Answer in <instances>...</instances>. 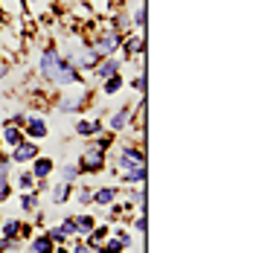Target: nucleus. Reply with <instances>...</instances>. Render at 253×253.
Segmentation results:
<instances>
[{"mask_svg": "<svg viewBox=\"0 0 253 253\" xmlns=\"http://www.w3.org/2000/svg\"><path fill=\"white\" fill-rule=\"evenodd\" d=\"M38 70H41V79L50 82L52 87H70V84L79 82V70L70 61H64V55L55 50V47H50V44L41 50Z\"/></svg>", "mask_w": 253, "mask_h": 253, "instance_id": "f257e3e1", "label": "nucleus"}, {"mask_svg": "<svg viewBox=\"0 0 253 253\" xmlns=\"http://www.w3.org/2000/svg\"><path fill=\"white\" fill-rule=\"evenodd\" d=\"M90 102V90L82 84L79 90H70V93H61L58 99H55V111H61V114H76L82 111L84 105Z\"/></svg>", "mask_w": 253, "mask_h": 253, "instance_id": "f03ea898", "label": "nucleus"}, {"mask_svg": "<svg viewBox=\"0 0 253 253\" xmlns=\"http://www.w3.org/2000/svg\"><path fill=\"white\" fill-rule=\"evenodd\" d=\"M134 166H146V154H143V146L137 143H126L120 149V157H117V172H128Z\"/></svg>", "mask_w": 253, "mask_h": 253, "instance_id": "7ed1b4c3", "label": "nucleus"}, {"mask_svg": "<svg viewBox=\"0 0 253 253\" xmlns=\"http://www.w3.org/2000/svg\"><path fill=\"white\" fill-rule=\"evenodd\" d=\"M105 163H108V154L102 152L99 146H84V152L79 157V169H82V175L84 172H102L105 169Z\"/></svg>", "mask_w": 253, "mask_h": 253, "instance_id": "20e7f679", "label": "nucleus"}, {"mask_svg": "<svg viewBox=\"0 0 253 253\" xmlns=\"http://www.w3.org/2000/svg\"><path fill=\"white\" fill-rule=\"evenodd\" d=\"M123 70V55L117 52V55H108V58H99L96 61V67H93V79L96 82H105V79L117 76Z\"/></svg>", "mask_w": 253, "mask_h": 253, "instance_id": "39448f33", "label": "nucleus"}, {"mask_svg": "<svg viewBox=\"0 0 253 253\" xmlns=\"http://www.w3.org/2000/svg\"><path fill=\"white\" fill-rule=\"evenodd\" d=\"M9 160L12 163H32L35 157H38V143L35 140H24V143H18L15 149H9Z\"/></svg>", "mask_w": 253, "mask_h": 253, "instance_id": "423d86ee", "label": "nucleus"}, {"mask_svg": "<svg viewBox=\"0 0 253 253\" xmlns=\"http://www.w3.org/2000/svg\"><path fill=\"white\" fill-rule=\"evenodd\" d=\"M47 134H50V126H47V120H44L41 114H32V117L26 120V126H24L26 140H44Z\"/></svg>", "mask_w": 253, "mask_h": 253, "instance_id": "0eeeda50", "label": "nucleus"}, {"mask_svg": "<svg viewBox=\"0 0 253 253\" xmlns=\"http://www.w3.org/2000/svg\"><path fill=\"white\" fill-rule=\"evenodd\" d=\"M0 15L12 18V21H24L26 15V0H0Z\"/></svg>", "mask_w": 253, "mask_h": 253, "instance_id": "6e6552de", "label": "nucleus"}, {"mask_svg": "<svg viewBox=\"0 0 253 253\" xmlns=\"http://www.w3.org/2000/svg\"><path fill=\"white\" fill-rule=\"evenodd\" d=\"M131 117H134V114H131L128 105L126 108H117V111L108 117V128H111V131H128V128H131Z\"/></svg>", "mask_w": 253, "mask_h": 253, "instance_id": "1a4fd4ad", "label": "nucleus"}, {"mask_svg": "<svg viewBox=\"0 0 253 253\" xmlns=\"http://www.w3.org/2000/svg\"><path fill=\"white\" fill-rule=\"evenodd\" d=\"M52 169H55V160H52V157H44V154H38V157L32 160V169H29V172H32L35 180H47V177L52 175Z\"/></svg>", "mask_w": 253, "mask_h": 253, "instance_id": "9d476101", "label": "nucleus"}, {"mask_svg": "<svg viewBox=\"0 0 253 253\" xmlns=\"http://www.w3.org/2000/svg\"><path fill=\"white\" fill-rule=\"evenodd\" d=\"M24 128L12 126V123H6L3 126V134H0V146H6V149H15L18 143H24Z\"/></svg>", "mask_w": 253, "mask_h": 253, "instance_id": "9b49d317", "label": "nucleus"}, {"mask_svg": "<svg viewBox=\"0 0 253 253\" xmlns=\"http://www.w3.org/2000/svg\"><path fill=\"white\" fill-rule=\"evenodd\" d=\"M117 195H120V186H96L93 189V204L111 207V204L117 201Z\"/></svg>", "mask_w": 253, "mask_h": 253, "instance_id": "f8f14e48", "label": "nucleus"}, {"mask_svg": "<svg viewBox=\"0 0 253 253\" xmlns=\"http://www.w3.org/2000/svg\"><path fill=\"white\" fill-rule=\"evenodd\" d=\"M76 134L79 137H96V134H102V120H79L76 123Z\"/></svg>", "mask_w": 253, "mask_h": 253, "instance_id": "ddd939ff", "label": "nucleus"}, {"mask_svg": "<svg viewBox=\"0 0 253 253\" xmlns=\"http://www.w3.org/2000/svg\"><path fill=\"white\" fill-rule=\"evenodd\" d=\"M70 195H73V183H64V180H58V183L50 189V201H52V204L70 201Z\"/></svg>", "mask_w": 253, "mask_h": 253, "instance_id": "4468645a", "label": "nucleus"}, {"mask_svg": "<svg viewBox=\"0 0 253 253\" xmlns=\"http://www.w3.org/2000/svg\"><path fill=\"white\" fill-rule=\"evenodd\" d=\"M52 248H55V245L50 242L47 233H38V236L29 239V253H52Z\"/></svg>", "mask_w": 253, "mask_h": 253, "instance_id": "2eb2a0df", "label": "nucleus"}, {"mask_svg": "<svg viewBox=\"0 0 253 253\" xmlns=\"http://www.w3.org/2000/svg\"><path fill=\"white\" fill-rule=\"evenodd\" d=\"M146 175H149V169H146V166H134V169H128V172H120V177L126 180L128 186H137V183H146Z\"/></svg>", "mask_w": 253, "mask_h": 253, "instance_id": "dca6fc26", "label": "nucleus"}, {"mask_svg": "<svg viewBox=\"0 0 253 253\" xmlns=\"http://www.w3.org/2000/svg\"><path fill=\"white\" fill-rule=\"evenodd\" d=\"M108 233H111V230L105 227V224H96V227L90 230V233H87V236H84V242H87V245H90V248H93V251H96V248H102V242H105V239H108Z\"/></svg>", "mask_w": 253, "mask_h": 253, "instance_id": "f3484780", "label": "nucleus"}, {"mask_svg": "<svg viewBox=\"0 0 253 253\" xmlns=\"http://www.w3.org/2000/svg\"><path fill=\"white\" fill-rule=\"evenodd\" d=\"M21 224H24V221H18V218L3 221V224H0V236H3V239H18V242H21Z\"/></svg>", "mask_w": 253, "mask_h": 253, "instance_id": "a211bd4d", "label": "nucleus"}, {"mask_svg": "<svg viewBox=\"0 0 253 253\" xmlns=\"http://www.w3.org/2000/svg\"><path fill=\"white\" fill-rule=\"evenodd\" d=\"M123 84H126V76L117 73V76H111V79L102 82V93H105V96H114L117 90H123Z\"/></svg>", "mask_w": 253, "mask_h": 253, "instance_id": "6ab92c4d", "label": "nucleus"}, {"mask_svg": "<svg viewBox=\"0 0 253 253\" xmlns=\"http://www.w3.org/2000/svg\"><path fill=\"white\" fill-rule=\"evenodd\" d=\"M38 207H41L38 192H24V195H21V210H24L26 215H35V212H38Z\"/></svg>", "mask_w": 253, "mask_h": 253, "instance_id": "aec40b11", "label": "nucleus"}, {"mask_svg": "<svg viewBox=\"0 0 253 253\" xmlns=\"http://www.w3.org/2000/svg\"><path fill=\"white\" fill-rule=\"evenodd\" d=\"M76 227H79V236L84 239L90 230L96 227V218H93V215H87V212H82V215H76Z\"/></svg>", "mask_w": 253, "mask_h": 253, "instance_id": "412c9836", "label": "nucleus"}, {"mask_svg": "<svg viewBox=\"0 0 253 253\" xmlns=\"http://www.w3.org/2000/svg\"><path fill=\"white\" fill-rule=\"evenodd\" d=\"M70 198H76V204H82V207H90L93 204V189L90 186H73V195Z\"/></svg>", "mask_w": 253, "mask_h": 253, "instance_id": "4be33fe9", "label": "nucleus"}, {"mask_svg": "<svg viewBox=\"0 0 253 253\" xmlns=\"http://www.w3.org/2000/svg\"><path fill=\"white\" fill-rule=\"evenodd\" d=\"M79 175H82L79 163H64V166H61V180H64V183H76Z\"/></svg>", "mask_w": 253, "mask_h": 253, "instance_id": "5701e85b", "label": "nucleus"}, {"mask_svg": "<svg viewBox=\"0 0 253 253\" xmlns=\"http://www.w3.org/2000/svg\"><path fill=\"white\" fill-rule=\"evenodd\" d=\"M35 183H38V180L32 177V172H21V175H18V189H21V192H35Z\"/></svg>", "mask_w": 253, "mask_h": 253, "instance_id": "b1692460", "label": "nucleus"}, {"mask_svg": "<svg viewBox=\"0 0 253 253\" xmlns=\"http://www.w3.org/2000/svg\"><path fill=\"white\" fill-rule=\"evenodd\" d=\"M102 248H105L108 253H126V245H123L117 236H111V233H108V239L102 242Z\"/></svg>", "mask_w": 253, "mask_h": 253, "instance_id": "393cba45", "label": "nucleus"}, {"mask_svg": "<svg viewBox=\"0 0 253 253\" xmlns=\"http://www.w3.org/2000/svg\"><path fill=\"white\" fill-rule=\"evenodd\" d=\"M61 230H64V236H67V239H79L76 215H67V218H64V221H61Z\"/></svg>", "mask_w": 253, "mask_h": 253, "instance_id": "a878e982", "label": "nucleus"}, {"mask_svg": "<svg viewBox=\"0 0 253 253\" xmlns=\"http://www.w3.org/2000/svg\"><path fill=\"white\" fill-rule=\"evenodd\" d=\"M9 175H12V160L6 152H0V180H9Z\"/></svg>", "mask_w": 253, "mask_h": 253, "instance_id": "bb28decb", "label": "nucleus"}, {"mask_svg": "<svg viewBox=\"0 0 253 253\" xmlns=\"http://www.w3.org/2000/svg\"><path fill=\"white\" fill-rule=\"evenodd\" d=\"M47 236H50V242L52 245H64L67 242V236H64V230H61V224H55V227L47 230Z\"/></svg>", "mask_w": 253, "mask_h": 253, "instance_id": "cd10ccee", "label": "nucleus"}, {"mask_svg": "<svg viewBox=\"0 0 253 253\" xmlns=\"http://www.w3.org/2000/svg\"><path fill=\"white\" fill-rule=\"evenodd\" d=\"M111 236H117V239H120V242L126 245V251H128V248H131V242H134V239H131V233H128V230H126V224H123V227H117V230H114V233H111Z\"/></svg>", "mask_w": 253, "mask_h": 253, "instance_id": "c85d7f7f", "label": "nucleus"}, {"mask_svg": "<svg viewBox=\"0 0 253 253\" xmlns=\"http://www.w3.org/2000/svg\"><path fill=\"white\" fill-rule=\"evenodd\" d=\"M70 253H93V248H90L84 239H76V242H73V251H70Z\"/></svg>", "mask_w": 253, "mask_h": 253, "instance_id": "c756f323", "label": "nucleus"}, {"mask_svg": "<svg viewBox=\"0 0 253 253\" xmlns=\"http://www.w3.org/2000/svg\"><path fill=\"white\" fill-rule=\"evenodd\" d=\"M9 195H12V186H9V180H0V204L9 201Z\"/></svg>", "mask_w": 253, "mask_h": 253, "instance_id": "7c9ffc66", "label": "nucleus"}, {"mask_svg": "<svg viewBox=\"0 0 253 253\" xmlns=\"http://www.w3.org/2000/svg\"><path fill=\"white\" fill-rule=\"evenodd\" d=\"M9 70H12V67H9V61H3V58H0V82L9 76Z\"/></svg>", "mask_w": 253, "mask_h": 253, "instance_id": "2f4dec72", "label": "nucleus"}, {"mask_svg": "<svg viewBox=\"0 0 253 253\" xmlns=\"http://www.w3.org/2000/svg\"><path fill=\"white\" fill-rule=\"evenodd\" d=\"M52 253H70V251H67L64 245H55V248H52Z\"/></svg>", "mask_w": 253, "mask_h": 253, "instance_id": "473e14b6", "label": "nucleus"}, {"mask_svg": "<svg viewBox=\"0 0 253 253\" xmlns=\"http://www.w3.org/2000/svg\"><path fill=\"white\" fill-rule=\"evenodd\" d=\"M93 253H108V251H105V248H96V251H93Z\"/></svg>", "mask_w": 253, "mask_h": 253, "instance_id": "72a5a7b5", "label": "nucleus"}, {"mask_svg": "<svg viewBox=\"0 0 253 253\" xmlns=\"http://www.w3.org/2000/svg\"><path fill=\"white\" fill-rule=\"evenodd\" d=\"M0 21H3V15H0Z\"/></svg>", "mask_w": 253, "mask_h": 253, "instance_id": "f704fd0d", "label": "nucleus"}]
</instances>
